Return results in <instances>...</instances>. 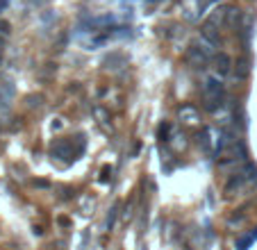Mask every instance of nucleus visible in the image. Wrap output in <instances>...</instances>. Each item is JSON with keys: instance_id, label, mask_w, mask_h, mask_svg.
Masks as SVG:
<instances>
[{"instance_id": "nucleus-1", "label": "nucleus", "mask_w": 257, "mask_h": 250, "mask_svg": "<svg viewBox=\"0 0 257 250\" xmlns=\"http://www.w3.org/2000/svg\"><path fill=\"white\" fill-rule=\"evenodd\" d=\"M200 93H203V107L212 114H216L221 107L225 105V89L218 75H207L200 84Z\"/></svg>"}, {"instance_id": "nucleus-2", "label": "nucleus", "mask_w": 257, "mask_h": 250, "mask_svg": "<svg viewBox=\"0 0 257 250\" xmlns=\"http://www.w3.org/2000/svg\"><path fill=\"white\" fill-rule=\"evenodd\" d=\"M218 139H221V130H216V128H203V130H200V137H198V144L207 155H214V157H216Z\"/></svg>"}, {"instance_id": "nucleus-3", "label": "nucleus", "mask_w": 257, "mask_h": 250, "mask_svg": "<svg viewBox=\"0 0 257 250\" xmlns=\"http://www.w3.org/2000/svg\"><path fill=\"white\" fill-rule=\"evenodd\" d=\"M178 118L182 125H191V128H196V125H200V109L196 105H191V102H187V105H182L178 109Z\"/></svg>"}, {"instance_id": "nucleus-4", "label": "nucleus", "mask_w": 257, "mask_h": 250, "mask_svg": "<svg viewBox=\"0 0 257 250\" xmlns=\"http://www.w3.org/2000/svg\"><path fill=\"white\" fill-rule=\"evenodd\" d=\"M185 59H187V64H189V66H194V68H205V66H207V62H209V55L203 53V50H200L198 46L194 44V46H189V48H187Z\"/></svg>"}, {"instance_id": "nucleus-5", "label": "nucleus", "mask_w": 257, "mask_h": 250, "mask_svg": "<svg viewBox=\"0 0 257 250\" xmlns=\"http://www.w3.org/2000/svg\"><path fill=\"white\" fill-rule=\"evenodd\" d=\"M232 66H234V62L230 59V55H225V53H216V55H214V73H216L218 77H223V75H228V73H232Z\"/></svg>"}, {"instance_id": "nucleus-6", "label": "nucleus", "mask_w": 257, "mask_h": 250, "mask_svg": "<svg viewBox=\"0 0 257 250\" xmlns=\"http://www.w3.org/2000/svg\"><path fill=\"white\" fill-rule=\"evenodd\" d=\"M252 23H255V19H252V14H241V21H239V25H237V34H239V37H241L243 46H248V44H250Z\"/></svg>"}, {"instance_id": "nucleus-7", "label": "nucleus", "mask_w": 257, "mask_h": 250, "mask_svg": "<svg viewBox=\"0 0 257 250\" xmlns=\"http://www.w3.org/2000/svg\"><path fill=\"white\" fill-rule=\"evenodd\" d=\"M232 73L237 80H248V75H250V59L243 55V57H239L237 62H234L232 66Z\"/></svg>"}, {"instance_id": "nucleus-8", "label": "nucleus", "mask_w": 257, "mask_h": 250, "mask_svg": "<svg viewBox=\"0 0 257 250\" xmlns=\"http://www.w3.org/2000/svg\"><path fill=\"white\" fill-rule=\"evenodd\" d=\"M93 114H96V118H98V123L102 125V128H109V123H107V114H105V109H102V107H96V109H93Z\"/></svg>"}, {"instance_id": "nucleus-9", "label": "nucleus", "mask_w": 257, "mask_h": 250, "mask_svg": "<svg viewBox=\"0 0 257 250\" xmlns=\"http://www.w3.org/2000/svg\"><path fill=\"white\" fill-rule=\"evenodd\" d=\"M255 236H257V230H255V232H250L248 236H243V239H239V241H237V248H239V250H246V245L250 243V241L255 239Z\"/></svg>"}, {"instance_id": "nucleus-10", "label": "nucleus", "mask_w": 257, "mask_h": 250, "mask_svg": "<svg viewBox=\"0 0 257 250\" xmlns=\"http://www.w3.org/2000/svg\"><path fill=\"white\" fill-rule=\"evenodd\" d=\"M132 214H135V202L130 200L125 207H123V218H125V221H130V218H132Z\"/></svg>"}, {"instance_id": "nucleus-11", "label": "nucleus", "mask_w": 257, "mask_h": 250, "mask_svg": "<svg viewBox=\"0 0 257 250\" xmlns=\"http://www.w3.org/2000/svg\"><path fill=\"white\" fill-rule=\"evenodd\" d=\"M114 218H116V209H112V212H109V216H107V230H112V227H114Z\"/></svg>"}, {"instance_id": "nucleus-12", "label": "nucleus", "mask_w": 257, "mask_h": 250, "mask_svg": "<svg viewBox=\"0 0 257 250\" xmlns=\"http://www.w3.org/2000/svg\"><path fill=\"white\" fill-rule=\"evenodd\" d=\"M0 34H3V37H7V34H10V23L0 21Z\"/></svg>"}, {"instance_id": "nucleus-13", "label": "nucleus", "mask_w": 257, "mask_h": 250, "mask_svg": "<svg viewBox=\"0 0 257 250\" xmlns=\"http://www.w3.org/2000/svg\"><path fill=\"white\" fill-rule=\"evenodd\" d=\"M173 137H175V139H185V137H180V135H173ZM175 148H178V150H180V148H185V144H180V141H175Z\"/></svg>"}, {"instance_id": "nucleus-14", "label": "nucleus", "mask_w": 257, "mask_h": 250, "mask_svg": "<svg viewBox=\"0 0 257 250\" xmlns=\"http://www.w3.org/2000/svg\"><path fill=\"white\" fill-rule=\"evenodd\" d=\"M0 55H3V37H0Z\"/></svg>"}]
</instances>
